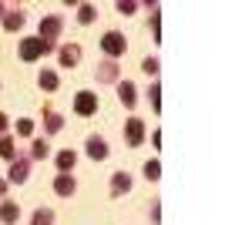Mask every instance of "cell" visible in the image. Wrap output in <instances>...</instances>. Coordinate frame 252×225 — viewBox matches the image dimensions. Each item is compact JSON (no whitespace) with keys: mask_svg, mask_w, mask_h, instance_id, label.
<instances>
[{"mask_svg":"<svg viewBox=\"0 0 252 225\" xmlns=\"http://www.w3.org/2000/svg\"><path fill=\"white\" fill-rule=\"evenodd\" d=\"M3 192H7V182H3V178H0V195H3Z\"/></svg>","mask_w":252,"mask_h":225,"instance_id":"28","label":"cell"},{"mask_svg":"<svg viewBox=\"0 0 252 225\" xmlns=\"http://www.w3.org/2000/svg\"><path fill=\"white\" fill-rule=\"evenodd\" d=\"M27 175H31V158H14L10 161V171H7V178L20 185V182H27Z\"/></svg>","mask_w":252,"mask_h":225,"instance_id":"6","label":"cell"},{"mask_svg":"<svg viewBox=\"0 0 252 225\" xmlns=\"http://www.w3.org/2000/svg\"><path fill=\"white\" fill-rule=\"evenodd\" d=\"M17 219H20V205H17V202H0V222L14 225Z\"/></svg>","mask_w":252,"mask_h":225,"instance_id":"13","label":"cell"},{"mask_svg":"<svg viewBox=\"0 0 252 225\" xmlns=\"http://www.w3.org/2000/svg\"><path fill=\"white\" fill-rule=\"evenodd\" d=\"M58 61H61V67H74V64L81 61V47H78V44L61 47V51H58Z\"/></svg>","mask_w":252,"mask_h":225,"instance_id":"12","label":"cell"},{"mask_svg":"<svg viewBox=\"0 0 252 225\" xmlns=\"http://www.w3.org/2000/svg\"><path fill=\"white\" fill-rule=\"evenodd\" d=\"M118 64L115 61H101L97 64V71H94V77H97V84H118Z\"/></svg>","mask_w":252,"mask_h":225,"instance_id":"7","label":"cell"},{"mask_svg":"<svg viewBox=\"0 0 252 225\" xmlns=\"http://www.w3.org/2000/svg\"><path fill=\"white\" fill-rule=\"evenodd\" d=\"M74 111H78L81 118H91V114L97 111V94H91V91H78V94H74Z\"/></svg>","mask_w":252,"mask_h":225,"instance_id":"4","label":"cell"},{"mask_svg":"<svg viewBox=\"0 0 252 225\" xmlns=\"http://www.w3.org/2000/svg\"><path fill=\"white\" fill-rule=\"evenodd\" d=\"M61 31H64V20H61L58 14H47V17L40 20V34L37 37L44 40V44H54V40L61 37Z\"/></svg>","mask_w":252,"mask_h":225,"instance_id":"2","label":"cell"},{"mask_svg":"<svg viewBox=\"0 0 252 225\" xmlns=\"http://www.w3.org/2000/svg\"><path fill=\"white\" fill-rule=\"evenodd\" d=\"M47 155H51V145H47L44 138H37V141L31 145V158H34V161H44Z\"/></svg>","mask_w":252,"mask_h":225,"instance_id":"18","label":"cell"},{"mask_svg":"<svg viewBox=\"0 0 252 225\" xmlns=\"http://www.w3.org/2000/svg\"><path fill=\"white\" fill-rule=\"evenodd\" d=\"M101 47H104V54L108 61H115V57L125 54V34H118V31H108L104 37H101Z\"/></svg>","mask_w":252,"mask_h":225,"instance_id":"3","label":"cell"},{"mask_svg":"<svg viewBox=\"0 0 252 225\" xmlns=\"http://www.w3.org/2000/svg\"><path fill=\"white\" fill-rule=\"evenodd\" d=\"M74 165H78V155H74L71 148H64L58 155V171H61V175H67V171H74Z\"/></svg>","mask_w":252,"mask_h":225,"instance_id":"14","label":"cell"},{"mask_svg":"<svg viewBox=\"0 0 252 225\" xmlns=\"http://www.w3.org/2000/svg\"><path fill=\"white\" fill-rule=\"evenodd\" d=\"M54 51V44H44L40 37H24L20 40V61H37V57H44V54H51Z\"/></svg>","mask_w":252,"mask_h":225,"instance_id":"1","label":"cell"},{"mask_svg":"<svg viewBox=\"0 0 252 225\" xmlns=\"http://www.w3.org/2000/svg\"><path fill=\"white\" fill-rule=\"evenodd\" d=\"M0 158H7V161H14V158H17V141H14L10 134H3V138H0Z\"/></svg>","mask_w":252,"mask_h":225,"instance_id":"16","label":"cell"},{"mask_svg":"<svg viewBox=\"0 0 252 225\" xmlns=\"http://www.w3.org/2000/svg\"><path fill=\"white\" fill-rule=\"evenodd\" d=\"M78 20L81 24H91V20H94V7H91V3H81L78 7Z\"/></svg>","mask_w":252,"mask_h":225,"instance_id":"22","label":"cell"},{"mask_svg":"<svg viewBox=\"0 0 252 225\" xmlns=\"http://www.w3.org/2000/svg\"><path fill=\"white\" fill-rule=\"evenodd\" d=\"M54 192H58L61 198H71V195L78 192V182H74L71 175H58V178H54Z\"/></svg>","mask_w":252,"mask_h":225,"instance_id":"11","label":"cell"},{"mask_svg":"<svg viewBox=\"0 0 252 225\" xmlns=\"http://www.w3.org/2000/svg\"><path fill=\"white\" fill-rule=\"evenodd\" d=\"M7 125H10V121H7V114L0 111V138H3V134H7Z\"/></svg>","mask_w":252,"mask_h":225,"instance_id":"27","label":"cell"},{"mask_svg":"<svg viewBox=\"0 0 252 225\" xmlns=\"http://www.w3.org/2000/svg\"><path fill=\"white\" fill-rule=\"evenodd\" d=\"M148 97H152V108H155V111H161V88H158V84H152Z\"/></svg>","mask_w":252,"mask_h":225,"instance_id":"25","label":"cell"},{"mask_svg":"<svg viewBox=\"0 0 252 225\" xmlns=\"http://www.w3.org/2000/svg\"><path fill=\"white\" fill-rule=\"evenodd\" d=\"M145 178H148V182H158V178H161V165H158V161H145Z\"/></svg>","mask_w":252,"mask_h":225,"instance_id":"21","label":"cell"},{"mask_svg":"<svg viewBox=\"0 0 252 225\" xmlns=\"http://www.w3.org/2000/svg\"><path fill=\"white\" fill-rule=\"evenodd\" d=\"M135 7H138V3H131V0H121V3H118L121 14H135Z\"/></svg>","mask_w":252,"mask_h":225,"instance_id":"26","label":"cell"},{"mask_svg":"<svg viewBox=\"0 0 252 225\" xmlns=\"http://www.w3.org/2000/svg\"><path fill=\"white\" fill-rule=\"evenodd\" d=\"M17 134L20 138H31V134H34V121H31V118H20L17 121Z\"/></svg>","mask_w":252,"mask_h":225,"instance_id":"23","label":"cell"},{"mask_svg":"<svg viewBox=\"0 0 252 225\" xmlns=\"http://www.w3.org/2000/svg\"><path fill=\"white\" fill-rule=\"evenodd\" d=\"M131 192V175H125V171H115L111 175V195L121 198V195H128Z\"/></svg>","mask_w":252,"mask_h":225,"instance_id":"9","label":"cell"},{"mask_svg":"<svg viewBox=\"0 0 252 225\" xmlns=\"http://www.w3.org/2000/svg\"><path fill=\"white\" fill-rule=\"evenodd\" d=\"M3 14H7V10H3V3H0V17H3Z\"/></svg>","mask_w":252,"mask_h":225,"instance_id":"29","label":"cell"},{"mask_svg":"<svg viewBox=\"0 0 252 225\" xmlns=\"http://www.w3.org/2000/svg\"><path fill=\"white\" fill-rule=\"evenodd\" d=\"M37 84L44 88V91H58V74H54V71H40Z\"/></svg>","mask_w":252,"mask_h":225,"instance_id":"20","label":"cell"},{"mask_svg":"<svg viewBox=\"0 0 252 225\" xmlns=\"http://www.w3.org/2000/svg\"><path fill=\"white\" fill-rule=\"evenodd\" d=\"M88 158L104 161V158H108V141H104V138H97V134H91V138H88Z\"/></svg>","mask_w":252,"mask_h":225,"instance_id":"8","label":"cell"},{"mask_svg":"<svg viewBox=\"0 0 252 225\" xmlns=\"http://www.w3.org/2000/svg\"><path fill=\"white\" fill-rule=\"evenodd\" d=\"M24 10H10V14H3V31H10V34H14V31H20V27H24Z\"/></svg>","mask_w":252,"mask_h":225,"instance_id":"15","label":"cell"},{"mask_svg":"<svg viewBox=\"0 0 252 225\" xmlns=\"http://www.w3.org/2000/svg\"><path fill=\"white\" fill-rule=\"evenodd\" d=\"M44 125H47V131H51V134H58L61 128H64V118H61L58 111H51V108H47V111H44Z\"/></svg>","mask_w":252,"mask_h":225,"instance_id":"17","label":"cell"},{"mask_svg":"<svg viewBox=\"0 0 252 225\" xmlns=\"http://www.w3.org/2000/svg\"><path fill=\"white\" fill-rule=\"evenodd\" d=\"M31 225H54V212H51V208H37V212L31 215Z\"/></svg>","mask_w":252,"mask_h":225,"instance_id":"19","label":"cell"},{"mask_svg":"<svg viewBox=\"0 0 252 225\" xmlns=\"http://www.w3.org/2000/svg\"><path fill=\"white\" fill-rule=\"evenodd\" d=\"M141 71H145L148 77H155L158 74V61L155 57H145V61H141Z\"/></svg>","mask_w":252,"mask_h":225,"instance_id":"24","label":"cell"},{"mask_svg":"<svg viewBox=\"0 0 252 225\" xmlns=\"http://www.w3.org/2000/svg\"><path fill=\"white\" fill-rule=\"evenodd\" d=\"M125 138H128L131 148H138V145L145 141V121H141V118H128V121H125Z\"/></svg>","mask_w":252,"mask_h":225,"instance_id":"5","label":"cell"},{"mask_svg":"<svg viewBox=\"0 0 252 225\" xmlns=\"http://www.w3.org/2000/svg\"><path fill=\"white\" fill-rule=\"evenodd\" d=\"M118 97H121V104H125V108H135L138 88L131 84V81H118Z\"/></svg>","mask_w":252,"mask_h":225,"instance_id":"10","label":"cell"}]
</instances>
